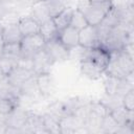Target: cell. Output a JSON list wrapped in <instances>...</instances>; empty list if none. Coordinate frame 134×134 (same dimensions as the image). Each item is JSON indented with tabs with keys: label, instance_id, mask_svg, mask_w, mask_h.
<instances>
[{
	"label": "cell",
	"instance_id": "4",
	"mask_svg": "<svg viewBox=\"0 0 134 134\" xmlns=\"http://www.w3.org/2000/svg\"><path fill=\"white\" fill-rule=\"evenodd\" d=\"M44 49L50 57L53 63L58 62H64L70 58V51L71 49L67 48L64 44L60 42L58 38H54L48 42L45 43Z\"/></svg>",
	"mask_w": 134,
	"mask_h": 134
},
{
	"label": "cell",
	"instance_id": "21",
	"mask_svg": "<svg viewBox=\"0 0 134 134\" xmlns=\"http://www.w3.org/2000/svg\"><path fill=\"white\" fill-rule=\"evenodd\" d=\"M118 124L116 122V120L114 119V117L110 114V112H108L102 120V125H100V131L103 133H114L115 130L118 128Z\"/></svg>",
	"mask_w": 134,
	"mask_h": 134
},
{
	"label": "cell",
	"instance_id": "23",
	"mask_svg": "<svg viewBox=\"0 0 134 134\" xmlns=\"http://www.w3.org/2000/svg\"><path fill=\"white\" fill-rule=\"evenodd\" d=\"M3 57L19 59L21 57V46L19 43H4Z\"/></svg>",
	"mask_w": 134,
	"mask_h": 134
},
{
	"label": "cell",
	"instance_id": "13",
	"mask_svg": "<svg viewBox=\"0 0 134 134\" xmlns=\"http://www.w3.org/2000/svg\"><path fill=\"white\" fill-rule=\"evenodd\" d=\"M60 128H61V134H74L75 131L84 126L73 114H67L60 118Z\"/></svg>",
	"mask_w": 134,
	"mask_h": 134
},
{
	"label": "cell",
	"instance_id": "24",
	"mask_svg": "<svg viewBox=\"0 0 134 134\" xmlns=\"http://www.w3.org/2000/svg\"><path fill=\"white\" fill-rule=\"evenodd\" d=\"M119 81H120V79H117L114 76H110V75L106 76V79L104 81V86H105V91L108 95L116 94Z\"/></svg>",
	"mask_w": 134,
	"mask_h": 134
},
{
	"label": "cell",
	"instance_id": "25",
	"mask_svg": "<svg viewBox=\"0 0 134 134\" xmlns=\"http://www.w3.org/2000/svg\"><path fill=\"white\" fill-rule=\"evenodd\" d=\"M19 19L20 18L18 17V14L16 12H14V10H7L6 13H4L0 17V27L3 28L5 26H8V25L18 23Z\"/></svg>",
	"mask_w": 134,
	"mask_h": 134
},
{
	"label": "cell",
	"instance_id": "19",
	"mask_svg": "<svg viewBox=\"0 0 134 134\" xmlns=\"http://www.w3.org/2000/svg\"><path fill=\"white\" fill-rule=\"evenodd\" d=\"M42 37L44 38L45 42H48L58 36V29L54 25V22L52 19H49L42 24H40V31H39Z\"/></svg>",
	"mask_w": 134,
	"mask_h": 134
},
{
	"label": "cell",
	"instance_id": "28",
	"mask_svg": "<svg viewBox=\"0 0 134 134\" xmlns=\"http://www.w3.org/2000/svg\"><path fill=\"white\" fill-rule=\"evenodd\" d=\"M121 104L126 110L134 111V89L129 90L127 93H125L122 95Z\"/></svg>",
	"mask_w": 134,
	"mask_h": 134
},
{
	"label": "cell",
	"instance_id": "2",
	"mask_svg": "<svg viewBox=\"0 0 134 134\" xmlns=\"http://www.w3.org/2000/svg\"><path fill=\"white\" fill-rule=\"evenodd\" d=\"M45 40L40 32L24 36L20 41L21 57L32 58V55L45 46Z\"/></svg>",
	"mask_w": 134,
	"mask_h": 134
},
{
	"label": "cell",
	"instance_id": "20",
	"mask_svg": "<svg viewBox=\"0 0 134 134\" xmlns=\"http://www.w3.org/2000/svg\"><path fill=\"white\" fill-rule=\"evenodd\" d=\"M48 113L54 115L55 117H58L59 119L67 114H70L68 112V109L66 107L65 100H58L52 103L51 105L48 106Z\"/></svg>",
	"mask_w": 134,
	"mask_h": 134
},
{
	"label": "cell",
	"instance_id": "5",
	"mask_svg": "<svg viewBox=\"0 0 134 134\" xmlns=\"http://www.w3.org/2000/svg\"><path fill=\"white\" fill-rule=\"evenodd\" d=\"M79 46L83 48H92L100 46L97 38L96 26L87 25L79 30Z\"/></svg>",
	"mask_w": 134,
	"mask_h": 134
},
{
	"label": "cell",
	"instance_id": "11",
	"mask_svg": "<svg viewBox=\"0 0 134 134\" xmlns=\"http://www.w3.org/2000/svg\"><path fill=\"white\" fill-rule=\"evenodd\" d=\"M29 16L31 18H34L39 24H42L43 22L51 19L46 1L45 0H37L36 2H34L30 5V15Z\"/></svg>",
	"mask_w": 134,
	"mask_h": 134
},
{
	"label": "cell",
	"instance_id": "1",
	"mask_svg": "<svg viewBox=\"0 0 134 134\" xmlns=\"http://www.w3.org/2000/svg\"><path fill=\"white\" fill-rule=\"evenodd\" d=\"M112 6V0H92L90 6L83 14L89 25L96 26L103 21Z\"/></svg>",
	"mask_w": 134,
	"mask_h": 134
},
{
	"label": "cell",
	"instance_id": "6",
	"mask_svg": "<svg viewBox=\"0 0 134 134\" xmlns=\"http://www.w3.org/2000/svg\"><path fill=\"white\" fill-rule=\"evenodd\" d=\"M36 77H37L38 89L42 96L48 97L55 92L57 89L55 79L50 72H43L36 74Z\"/></svg>",
	"mask_w": 134,
	"mask_h": 134
},
{
	"label": "cell",
	"instance_id": "7",
	"mask_svg": "<svg viewBox=\"0 0 134 134\" xmlns=\"http://www.w3.org/2000/svg\"><path fill=\"white\" fill-rule=\"evenodd\" d=\"M53 64L54 63L52 62V60L50 59V57L48 55L44 47L32 55V70L35 74H39L43 72H50L49 69L51 68Z\"/></svg>",
	"mask_w": 134,
	"mask_h": 134
},
{
	"label": "cell",
	"instance_id": "3",
	"mask_svg": "<svg viewBox=\"0 0 134 134\" xmlns=\"http://www.w3.org/2000/svg\"><path fill=\"white\" fill-rule=\"evenodd\" d=\"M83 48V47H82ZM90 60L91 62L95 63L102 69L105 70L109 59H110V51H108L103 46H96L92 48H83L81 52V60Z\"/></svg>",
	"mask_w": 134,
	"mask_h": 134
},
{
	"label": "cell",
	"instance_id": "18",
	"mask_svg": "<svg viewBox=\"0 0 134 134\" xmlns=\"http://www.w3.org/2000/svg\"><path fill=\"white\" fill-rule=\"evenodd\" d=\"M43 116V124L44 128L47 131L48 134H61V128H60V119L55 117L54 115L50 113H45Z\"/></svg>",
	"mask_w": 134,
	"mask_h": 134
},
{
	"label": "cell",
	"instance_id": "29",
	"mask_svg": "<svg viewBox=\"0 0 134 134\" xmlns=\"http://www.w3.org/2000/svg\"><path fill=\"white\" fill-rule=\"evenodd\" d=\"M92 0H77V3H76V9L82 12V13H85L86 9L90 6Z\"/></svg>",
	"mask_w": 134,
	"mask_h": 134
},
{
	"label": "cell",
	"instance_id": "14",
	"mask_svg": "<svg viewBox=\"0 0 134 134\" xmlns=\"http://www.w3.org/2000/svg\"><path fill=\"white\" fill-rule=\"evenodd\" d=\"M18 26L23 37L38 34L40 31V24L30 16L21 17L18 21Z\"/></svg>",
	"mask_w": 134,
	"mask_h": 134
},
{
	"label": "cell",
	"instance_id": "17",
	"mask_svg": "<svg viewBox=\"0 0 134 134\" xmlns=\"http://www.w3.org/2000/svg\"><path fill=\"white\" fill-rule=\"evenodd\" d=\"M72 10L73 8L71 6H67L66 8H64L60 14H58L57 16H54L53 18H51L54 22V25L59 30L67 27L70 23V19H71V15H72Z\"/></svg>",
	"mask_w": 134,
	"mask_h": 134
},
{
	"label": "cell",
	"instance_id": "30",
	"mask_svg": "<svg viewBox=\"0 0 134 134\" xmlns=\"http://www.w3.org/2000/svg\"><path fill=\"white\" fill-rule=\"evenodd\" d=\"M6 124H1L0 122V133H5V130H6Z\"/></svg>",
	"mask_w": 134,
	"mask_h": 134
},
{
	"label": "cell",
	"instance_id": "26",
	"mask_svg": "<svg viewBox=\"0 0 134 134\" xmlns=\"http://www.w3.org/2000/svg\"><path fill=\"white\" fill-rule=\"evenodd\" d=\"M17 62H18V59L2 57L0 59V71L7 75L10 72V70L15 66H17Z\"/></svg>",
	"mask_w": 134,
	"mask_h": 134
},
{
	"label": "cell",
	"instance_id": "15",
	"mask_svg": "<svg viewBox=\"0 0 134 134\" xmlns=\"http://www.w3.org/2000/svg\"><path fill=\"white\" fill-rule=\"evenodd\" d=\"M23 38L18 23L5 26L2 28V40L4 43H19Z\"/></svg>",
	"mask_w": 134,
	"mask_h": 134
},
{
	"label": "cell",
	"instance_id": "8",
	"mask_svg": "<svg viewBox=\"0 0 134 134\" xmlns=\"http://www.w3.org/2000/svg\"><path fill=\"white\" fill-rule=\"evenodd\" d=\"M35 74V72L32 70L26 69L24 67H21L19 65L15 66L10 72L7 74V80H8V84L12 87L15 88H20L21 85L27 81L30 76H32Z\"/></svg>",
	"mask_w": 134,
	"mask_h": 134
},
{
	"label": "cell",
	"instance_id": "10",
	"mask_svg": "<svg viewBox=\"0 0 134 134\" xmlns=\"http://www.w3.org/2000/svg\"><path fill=\"white\" fill-rule=\"evenodd\" d=\"M57 38L62 44H64L69 49L79 46V30L70 25L59 30Z\"/></svg>",
	"mask_w": 134,
	"mask_h": 134
},
{
	"label": "cell",
	"instance_id": "12",
	"mask_svg": "<svg viewBox=\"0 0 134 134\" xmlns=\"http://www.w3.org/2000/svg\"><path fill=\"white\" fill-rule=\"evenodd\" d=\"M80 69L82 74L90 80H98L104 73V69H102L99 66H97L95 63L91 62L90 60H86V59L81 60Z\"/></svg>",
	"mask_w": 134,
	"mask_h": 134
},
{
	"label": "cell",
	"instance_id": "22",
	"mask_svg": "<svg viewBox=\"0 0 134 134\" xmlns=\"http://www.w3.org/2000/svg\"><path fill=\"white\" fill-rule=\"evenodd\" d=\"M70 26L74 27L75 29L80 30L82 28H84L85 26L88 25V22L84 16V14L80 10H77L76 8H73L72 10V15H71V19H70Z\"/></svg>",
	"mask_w": 134,
	"mask_h": 134
},
{
	"label": "cell",
	"instance_id": "9",
	"mask_svg": "<svg viewBox=\"0 0 134 134\" xmlns=\"http://www.w3.org/2000/svg\"><path fill=\"white\" fill-rule=\"evenodd\" d=\"M29 113L30 112L27 111L24 107H21L19 105L16 106L15 109L6 117V126L16 129H21L26 124Z\"/></svg>",
	"mask_w": 134,
	"mask_h": 134
},
{
	"label": "cell",
	"instance_id": "27",
	"mask_svg": "<svg viewBox=\"0 0 134 134\" xmlns=\"http://www.w3.org/2000/svg\"><path fill=\"white\" fill-rule=\"evenodd\" d=\"M18 106V103L15 99L10 98H0V113L3 115H8L15 107Z\"/></svg>",
	"mask_w": 134,
	"mask_h": 134
},
{
	"label": "cell",
	"instance_id": "16",
	"mask_svg": "<svg viewBox=\"0 0 134 134\" xmlns=\"http://www.w3.org/2000/svg\"><path fill=\"white\" fill-rule=\"evenodd\" d=\"M20 90V93L23 94V95H26L30 98H32L34 100L37 98V96L41 95L40 94V91L38 89V85H37V77H36V74H34L32 76H30L27 81H25L21 87L19 88Z\"/></svg>",
	"mask_w": 134,
	"mask_h": 134
}]
</instances>
